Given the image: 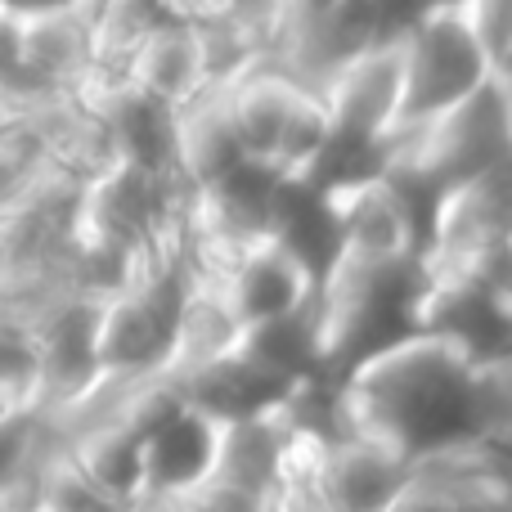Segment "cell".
Masks as SVG:
<instances>
[{
    "instance_id": "7402d4cb",
    "label": "cell",
    "mask_w": 512,
    "mask_h": 512,
    "mask_svg": "<svg viewBox=\"0 0 512 512\" xmlns=\"http://www.w3.org/2000/svg\"><path fill=\"white\" fill-rule=\"evenodd\" d=\"M0 5H5V0H0Z\"/></svg>"
},
{
    "instance_id": "277c9868",
    "label": "cell",
    "mask_w": 512,
    "mask_h": 512,
    "mask_svg": "<svg viewBox=\"0 0 512 512\" xmlns=\"http://www.w3.org/2000/svg\"><path fill=\"white\" fill-rule=\"evenodd\" d=\"M486 77H508L490 63L459 9H418L400 23V117L396 135L450 108ZM391 135V140H396Z\"/></svg>"
},
{
    "instance_id": "5bb4252c",
    "label": "cell",
    "mask_w": 512,
    "mask_h": 512,
    "mask_svg": "<svg viewBox=\"0 0 512 512\" xmlns=\"http://www.w3.org/2000/svg\"><path fill=\"white\" fill-rule=\"evenodd\" d=\"M463 23L472 27V36L481 41V50L490 54L499 72H508L512 54V0H463L459 5Z\"/></svg>"
},
{
    "instance_id": "4fadbf2b",
    "label": "cell",
    "mask_w": 512,
    "mask_h": 512,
    "mask_svg": "<svg viewBox=\"0 0 512 512\" xmlns=\"http://www.w3.org/2000/svg\"><path fill=\"white\" fill-rule=\"evenodd\" d=\"M63 459L117 508L144 499V432L131 423H95L54 441Z\"/></svg>"
},
{
    "instance_id": "44dd1931",
    "label": "cell",
    "mask_w": 512,
    "mask_h": 512,
    "mask_svg": "<svg viewBox=\"0 0 512 512\" xmlns=\"http://www.w3.org/2000/svg\"><path fill=\"white\" fill-rule=\"evenodd\" d=\"M90 5H95V0H90Z\"/></svg>"
},
{
    "instance_id": "5b68a950",
    "label": "cell",
    "mask_w": 512,
    "mask_h": 512,
    "mask_svg": "<svg viewBox=\"0 0 512 512\" xmlns=\"http://www.w3.org/2000/svg\"><path fill=\"white\" fill-rule=\"evenodd\" d=\"M203 279L221 292L234 324L248 328V324H265V319H279L310 306L319 283V265L310 261L306 248H297L288 234L270 225L256 239L225 252L212 265V274H203Z\"/></svg>"
},
{
    "instance_id": "d6986e66",
    "label": "cell",
    "mask_w": 512,
    "mask_h": 512,
    "mask_svg": "<svg viewBox=\"0 0 512 512\" xmlns=\"http://www.w3.org/2000/svg\"><path fill=\"white\" fill-rule=\"evenodd\" d=\"M126 512H189L180 499H158V495H144V499H135Z\"/></svg>"
},
{
    "instance_id": "7a4b0ae2",
    "label": "cell",
    "mask_w": 512,
    "mask_h": 512,
    "mask_svg": "<svg viewBox=\"0 0 512 512\" xmlns=\"http://www.w3.org/2000/svg\"><path fill=\"white\" fill-rule=\"evenodd\" d=\"M512 153V99L508 77H486L477 90L454 99L427 122L400 131L387 144V171L400 185H423L427 194L495 167Z\"/></svg>"
},
{
    "instance_id": "8fae6325",
    "label": "cell",
    "mask_w": 512,
    "mask_h": 512,
    "mask_svg": "<svg viewBox=\"0 0 512 512\" xmlns=\"http://www.w3.org/2000/svg\"><path fill=\"white\" fill-rule=\"evenodd\" d=\"M405 477L409 463L400 454L382 450L355 432H337L328 441L319 499H324V512H387L396 504Z\"/></svg>"
},
{
    "instance_id": "ffe728a7",
    "label": "cell",
    "mask_w": 512,
    "mask_h": 512,
    "mask_svg": "<svg viewBox=\"0 0 512 512\" xmlns=\"http://www.w3.org/2000/svg\"><path fill=\"white\" fill-rule=\"evenodd\" d=\"M463 5V0H409V9H414V14H418V9H459Z\"/></svg>"
},
{
    "instance_id": "9a60e30c",
    "label": "cell",
    "mask_w": 512,
    "mask_h": 512,
    "mask_svg": "<svg viewBox=\"0 0 512 512\" xmlns=\"http://www.w3.org/2000/svg\"><path fill=\"white\" fill-rule=\"evenodd\" d=\"M180 504L189 512H265L261 495H252V490H243V486H230V481H221V477H203L194 490L180 495Z\"/></svg>"
},
{
    "instance_id": "9c48e42d",
    "label": "cell",
    "mask_w": 512,
    "mask_h": 512,
    "mask_svg": "<svg viewBox=\"0 0 512 512\" xmlns=\"http://www.w3.org/2000/svg\"><path fill=\"white\" fill-rule=\"evenodd\" d=\"M216 81H221V72H216V54H212L207 27L171 23V18L149 27V36H144L131 50V59H126V86H131L135 95L162 104L167 113L189 104L194 95H203Z\"/></svg>"
},
{
    "instance_id": "3957f363",
    "label": "cell",
    "mask_w": 512,
    "mask_h": 512,
    "mask_svg": "<svg viewBox=\"0 0 512 512\" xmlns=\"http://www.w3.org/2000/svg\"><path fill=\"white\" fill-rule=\"evenodd\" d=\"M508 239L512 185L504 158L432 194L427 234L418 243V274L423 279H468L508 288Z\"/></svg>"
},
{
    "instance_id": "7c38bea8",
    "label": "cell",
    "mask_w": 512,
    "mask_h": 512,
    "mask_svg": "<svg viewBox=\"0 0 512 512\" xmlns=\"http://www.w3.org/2000/svg\"><path fill=\"white\" fill-rule=\"evenodd\" d=\"M234 342H239V324H234V315L225 310L221 292L207 279L189 274L185 297H180V310H176V328H171V346H167V355H162L158 373L171 387H180V382H189L194 373H203L207 364H216L221 355H230Z\"/></svg>"
},
{
    "instance_id": "30bf717a",
    "label": "cell",
    "mask_w": 512,
    "mask_h": 512,
    "mask_svg": "<svg viewBox=\"0 0 512 512\" xmlns=\"http://www.w3.org/2000/svg\"><path fill=\"white\" fill-rule=\"evenodd\" d=\"M221 418L176 396V405L144 432V495L180 499L212 472Z\"/></svg>"
},
{
    "instance_id": "52a82bcc",
    "label": "cell",
    "mask_w": 512,
    "mask_h": 512,
    "mask_svg": "<svg viewBox=\"0 0 512 512\" xmlns=\"http://www.w3.org/2000/svg\"><path fill=\"white\" fill-rule=\"evenodd\" d=\"M315 90L328 108L333 140L387 158L400 117V27L346 54L337 68L324 72Z\"/></svg>"
},
{
    "instance_id": "2e32d148",
    "label": "cell",
    "mask_w": 512,
    "mask_h": 512,
    "mask_svg": "<svg viewBox=\"0 0 512 512\" xmlns=\"http://www.w3.org/2000/svg\"><path fill=\"white\" fill-rule=\"evenodd\" d=\"M158 14L189 27H225L239 18V0H158Z\"/></svg>"
},
{
    "instance_id": "8992f818",
    "label": "cell",
    "mask_w": 512,
    "mask_h": 512,
    "mask_svg": "<svg viewBox=\"0 0 512 512\" xmlns=\"http://www.w3.org/2000/svg\"><path fill=\"white\" fill-rule=\"evenodd\" d=\"M324 221L333 234V252L360 261H418V216L409 207V189L387 167L355 171L324 189Z\"/></svg>"
},
{
    "instance_id": "6da1fadb",
    "label": "cell",
    "mask_w": 512,
    "mask_h": 512,
    "mask_svg": "<svg viewBox=\"0 0 512 512\" xmlns=\"http://www.w3.org/2000/svg\"><path fill=\"white\" fill-rule=\"evenodd\" d=\"M337 427L405 463L463 445H508L512 364L508 355L472 360L450 337L409 328L364 351L337 382Z\"/></svg>"
},
{
    "instance_id": "e0dca14e",
    "label": "cell",
    "mask_w": 512,
    "mask_h": 512,
    "mask_svg": "<svg viewBox=\"0 0 512 512\" xmlns=\"http://www.w3.org/2000/svg\"><path fill=\"white\" fill-rule=\"evenodd\" d=\"M23 414H32V409H27V400H23V391H14L5 378H0V427L14 423V418H23Z\"/></svg>"
},
{
    "instance_id": "ba28073f",
    "label": "cell",
    "mask_w": 512,
    "mask_h": 512,
    "mask_svg": "<svg viewBox=\"0 0 512 512\" xmlns=\"http://www.w3.org/2000/svg\"><path fill=\"white\" fill-rule=\"evenodd\" d=\"M18 18V59L32 81L36 104L54 95H77L95 68V9L68 5Z\"/></svg>"
},
{
    "instance_id": "ac0fdd59",
    "label": "cell",
    "mask_w": 512,
    "mask_h": 512,
    "mask_svg": "<svg viewBox=\"0 0 512 512\" xmlns=\"http://www.w3.org/2000/svg\"><path fill=\"white\" fill-rule=\"evenodd\" d=\"M68 5H90V0H5L0 9H9V14H45V9H68Z\"/></svg>"
}]
</instances>
